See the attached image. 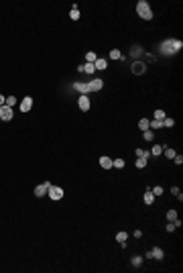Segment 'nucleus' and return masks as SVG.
<instances>
[{
  "label": "nucleus",
  "instance_id": "f257e3e1",
  "mask_svg": "<svg viewBox=\"0 0 183 273\" xmlns=\"http://www.w3.org/2000/svg\"><path fill=\"white\" fill-rule=\"evenodd\" d=\"M137 12H138V16L144 18V21H151L153 18V10H151V6H149L146 0H140L137 4Z\"/></svg>",
  "mask_w": 183,
  "mask_h": 273
},
{
  "label": "nucleus",
  "instance_id": "f03ea898",
  "mask_svg": "<svg viewBox=\"0 0 183 273\" xmlns=\"http://www.w3.org/2000/svg\"><path fill=\"white\" fill-rule=\"evenodd\" d=\"M181 47H183V43H181V41H175V39H169V41H165V43L161 45V49H163V51H165L167 55H173V53H175V51H179Z\"/></svg>",
  "mask_w": 183,
  "mask_h": 273
},
{
  "label": "nucleus",
  "instance_id": "7ed1b4c3",
  "mask_svg": "<svg viewBox=\"0 0 183 273\" xmlns=\"http://www.w3.org/2000/svg\"><path fill=\"white\" fill-rule=\"evenodd\" d=\"M49 198L55 200V202L61 200V198H63V190H61L59 185H51V187H49Z\"/></svg>",
  "mask_w": 183,
  "mask_h": 273
},
{
  "label": "nucleus",
  "instance_id": "20e7f679",
  "mask_svg": "<svg viewBox=\"0 0 183 273\" xmlns=\"http://www.w3.org/2000/svg\"><path fill=\"white\" fill-rule=\"evenodd\" d=\"M0 120H12V108L10 106H0Z\"/></svg>",
  "mask_w": 183,
  "mask_h": 273
},
{
  "label": "nucleus",
  "instance_id": "39448f33",
  "mask_svg": "<svg viewBox=\"0 0 183 273\" xmlns=\"http://www.w3.org/2000/svg\"><path fill=\"white\" fill-rule=\"evenodd\" d=\"M49 187H51V183H49V182H43V183H39V185L35 187V196H37V198L45 196L47 192H49Z\"/></svg>",
  "mask_w": 183,
  "mask_h": 273
},
{
  "label": "nucleus",
  "instance_id": "423d86ee",
  "mask_svg": "<svg viewBox=\"0 0 183 273\" xmlns=\"http://www.w3.org/2000/svg\"><path fill=\"white\" fill-rule=\"evenodd\" d=\"M77 106H80V110H90V98L88 96H80V100H77Z\"/></svg>",
  "mask_w": 183,
  "mask_h": 273
},
{
  "label": "nucleus",
  "instance_id": "0eeeda50",
  "mask_svg": "<svg viewBox=\"0 0 183 273\" xmlns=\"http://www.w3.org/2000/svg\"><path fill=\"white\" fill-rule=\"evenodd\" d=\"M31 108H33V98H29V96H27V98L20 102V110H23V112H29Z\"/></svg>",
  "mask_w": 183,
  "mask_h": 273
},
{
  "label": "nucleus",
  "instance_id": "6e6552de",
  "mask_svg": "<svg viewBox=\"0 0 183 273\" xmlns=\"http://www.w3.org/2000/svg\"><path fill=\"white\" fill-rule=\"evenodd\" d=\"M102 86H104V82H102V80H94V82H90V84H88L90 92H98V90H102Z\"/></svg>",
  "mask_w": 183,
  "mask_h": 273
},
{
  "label": "nucleus",
  "instance_id": "1a4fd4ad",
  "mask_svg": "<svg viewBox=\"0 0 183 273\" xmlns=\"http://www.w3.org/2000/svg\"><path fill=\"white\" fill-rule=\"evenodd\" d=\"M100 165L104 169H112V159L110 157H100Z\"/></svg>",
  "mask_w": 183,
  "mask_h": 273
},
{
  "label": "nucleus",
  "instance_id": "9d476101",
  "mask_svg": "<svg viewBox=\"0 0 183 273\" xmlns=\"http://www.w3.org/2000/svg\"><path fill=\"white\" fill-rule=\"evenodd\" d=\"M73 88H75V90L80 92V94H82V96H86V94H88V92H90V88H88V84H75V86H73Z\"/></svg>",
  "mask_w": 183,
  "mask_h": 273
},
{
  "label": "nucleus",
  "instance_id": "9b49d317",
  "mask_svg": "<svg viewBox=\"0 0 183 273\" xmlns=\"http://www.w3.org/2000/svg\"><path fill=\"white\" fill-rule=\"evenodd\" d=\"M82 71L84 74H94L96 71V65L94 63H86V65H82Z\"/></svg>",
  "mask_w": 183,
  "mask_h": 273
},
{
  "label": "nucleus",
  "instance_id": "f8f14e48",
  "mask_svg": "<svg viewBox=\"0 0 183 273\" xmlns=\"http://www.w3.org/2000/svg\"><path fill=\"white\" fill-rule=\"evenodd\" d=\"M94 65H96V69H106L108 61H106V59H96V61H94Z\"/></svg>",
  "mask_w": 183,
  "mask_h": 273
},
{
  "label": "nucleus",
  "instance_id": "ddd939ff",
  "mask_svg": "<svg viewBox=\"0 0 183 273\" xmlns=\"http://www.w3.org/2000/svg\"><path fill=\"white\" fill-rule=\"evenodd\" d=\"M149 129H163V120H149Z\"/></svg>",
  "mask_w": 183,
  "mask_h": 273
},
{
  "label": "nucleus",
  "instance_id": "4468645a",
  "mask_svg": "<svg viewBox=\"0 0 183 273\" xmlns=\"http://www.w3.org/2000/svg\"><path fill=\"white\" fill-rule=\"evenodd\" d=\"M144 202H146V204H153V202H155V194H153L151 190L144 192Z\"/></svg>",
  "mask_w": 183,
  "mask_h": 273
},
{
  "label": "nucleus",
  "instance_id": "2eb2a0df",
  "mask_svg": "<svg viewBox=\"0 0 183 273\" xmlns=\"http://www.w3.org/2000/svg\"><path fill=\"white\" fill-rule=\"evenodd\" d=\"M96 59H98V55H96L94 51H88V53H86V63H94Z\"/></svg>",
  "mask_w": 183,
  "mask_h": 273
},
{
  "label": "nucleus",
  "instance_id": "dca6fc26",
  "mask_svg": "<svg viewBox=\"0 0 183 273\" xmlns=\"http://www.w3.org/2000/svg\"><path fill=\"white\" fill-rule=\"evenodd\" d=\"M126 238H128V232H124V230H120V232L116 234V240H118V243H126Z\"/></svg>",
  "mask_w": 183,
  "mask_h": 273
},
{
  "label": "nucleus",
  "instance_id": "f3484780",
  "mask_svg": "<svg viewBox=\"0 0 183 273\" xmlns=\"http://www.w3.org/2000/svg\"><path fill=\"white\" fill-rule=\"evenodd\" d=\"M69 16H71L73 21H77V18H80V8H77V6H73V8H71V12H69Z\"/></svg>",
  "mask_w": 183,
  "mask_h": 273
},
{
  "label": "nucleus",
  "instance_id": "a211bd4d",
  "mask_svg": "<svg viewBox=\"0 0 183 273\" xmlns=\"http://www.w3.org/2000/svg\"><path fill=\"white\" fill-rule=\"evenodd\" d=\"M138 129H140V131H149V120H146V118L138 120Z\"/></svg>",
  "mask_w": 183,
  "mask_h": 273
},
{
  "label": "nucleus",
  "instance_id": "6ab92c4d",
  "mask_svg": "<svg viewBox=\"0 0 183 273\" xmlns=\"http://www.w3.org/2000/svg\"><path fill=\"white\" fill-rule=\"evenodd\" d=\"M112 167L122 169V167H124V159H114V161H112Z\"/></svg>",
  "mask_w": 183,
  "mask_h": 273
},
{
  "label": "nucleus",
  "instance_id": "aec40b11",
  "mask_svg": "<svg viewBox=\"0 0 183 273\" xmlns=\"http://www.w3.org/2000/svg\"><path fill=\"white\" fill-rule=\"evenodd\" d=\"M153 257H155V259H163V249L155 247V249H153Z\"/></svg>",
  "mask_w": 183,
  "mask_h": 273
},
{
  "label": "nucleus",
  "instance_id": "412c9836",
  "mask_svg": "<svg viewBox=\"0 0 183 273\" xmlns=\"http://www.w3.org/2000/svg\"><path fill=\"white\" fill-rule=\"evenodd\" d=\"M134 153H137V157H144V159H149V155H151V153H149V151H144V149H137Z\"/></svg>",
  "mask_w": 183,
  "mask_h": 273
},
{
  "label": "nucleus",
  "instance_id": "4be33fe9",
  "mask_svg": "<svg viewBox=\"0 0 183 273\" xmlns=\"http://www.w3.org/2000/svg\"><path fill=\"white\" fill-rule=\"evenodd\" d=\"M161 153H163V145H155L151 151V155H161Z\"/></svg>",
  "mask_w": 183,
  "mask_h": 273
},
{
  "label": "nucleus",
  "instance_id": "5701e85b",
  "mask_svg": "<svg viewBox=\"0 0 183 273\" xmlns=\"http://www.w3.org/2000/svg\"><path fill=\"white\" fill-rule=\"evenodd\" d=\"M137 167H138V169L146 167V159H144V157H138V159H137Z\"/></svg>",
  "mask_w": 183,
  "mask_h": 273
},
{
  "label": "nucleus",
  "instance_id": "b1692460",
  "mask_svg": "<svg viewBox=\"0 0 183 273\" xmlns=\"http://www.w3.org/2000/svg\"><path fill=\"white\" fill-rule=\"evenodd\" d=\"M120 57H122V55H120L118 49H112V51H110V59H120Z\"/></svg>",
  "mask_w": 183,
  "mask_h": 273
},
{
  "label": "nucleus",
  "instance_id": "393cba45",
  "mask_svg": "<svg viewBox=\"0 0 183 273\" xmlns=\"http://www.w3.org/2000/svg\"><path fill=\"white\" fill-rule=\"evenodd\" d=\"M4 104H6V106H10V108H12V106H14V104H16V98H14V96H8V98H6V102H4Z\"/></svg>",
  "mask_w": 183,
  "mask_h": 273
},
{
  "label": "nucleus",
  "instance_id": "a878e982",
  "mask_svg": "<svg viewBox=\"0 0 183 273\" xmlns=\"http://www.w3.org/2000/svg\"><path fill=\"white\" fill-rule=\"evenodd\" d=\"M175 155H177V153H175L173 149H169V147H165V157H169V159H173Z\"/></svg>",
  "mask_w": 183,
  "mask_h": 273
},
{
  "label": "nucleus",
  "instance_id": "bb28decb",
  "mask_svg": "<svg viewBox=\"0 0 183 273\" xmlns=\"http://www.w3.org/2000/svg\"><path fill=\"white\" fill-rule=\"evenodd\" d=\"M142 139H146V141H153L155 139V135H153V131L149 129V131H144V135H142Z\"/></svg>",
  "mask_w": 183,
  "mask_h": 273
},
{
  "label": "nucleus",
  "instance_id": "cd10ccee",
  "mask_svg": "<svg viewBox=\"0 0 183 273\" xmlns=\"http://www.w3.org/2000/svg\"><path fill=\"white\" fill-rule=\"evenodd\" d=\"M151 192H153L155 196H163V187H161V185H155V187H153Z\"/></svg>",
  "mask_w": 183,
  "mask_h": 273
},
{
  "label": "nucleus",
  "instance_id": "c85d7f7f",
  "mask_svg": "<svg viewBox=\"0 0 183 273\" xmlns=\"http://www.w3.org/2000/svg\"><path fill=\"white\" fill-rule=\"evenodd\" d=\"M167 218H169V222H173V220L177 218V212H175V210H169V212H167Z\"/></svg>",
  "mask_w": 183,
  "mask_h": 273
},
{
  "label": "nucleus",
  "instance_id": "c756f323",
  "mask_svg": "<svg viewBox=\"0 0 183 273\" xmlns=\"http://www.w3.org/2000/svg\"><path fill=\"white\" fill-rule=\"evenodd\" d=\"M155 118H157V120H163V118H167V116H165L163 110H157V112H155Z\"/></svg>",
  "mask_w": 183,
  "mask_h": 273
},
{
  "label": "nucleus",
  "instance_id": "7c9ffc66",
  "mask_svg": "<svg viewBox=\"0 0 183 273\" xmlns=\"http://www.w3.org/2000/svg\"><path fill=\"white\" fill-rule=\"evenodd\" d=\"M173 124H175L173 118H163V127H173Z\"/></svg>",
  "mask_w": 183,
  "mask_h": 273
},
{
  "label": "nucleus",
  "instance_id": "2f4dec72",
  "mask_svg": "<svg viewBox=\"0 0 183 273\" xmlns=\"http://www.w3.org/2000/svg\"><path fill=\"white\" fill-rule=\"evenodd\" d=\"M142 69H144L142 63H137V65H134V74H142Z\"/></svg>",
  "mask_w": 183,
  "mask_h": 273
},
{
  "label": "nucleus",
  "instance_id": "473e14b6",
  "mask_svg": "<svg viewBox=\"0 0 183 273\" xmlns=\"http://www.w3.org/2000/svg\"><path fill=\"white\" fill-rule=\"evenodd\" d=\"M140 263H142V257H134V259H132V265H134V267H138Z\"/></svg>",
  "mask_w": 183,
  "mask_h": 273
},
{
  "label": "nucleus",
  "instance_id": "72a5a7b5",
  "mask_svg": "<svg viewBox=\"0 0 183 273\" xmlns=\"http://www.w3.org/2000/svg\"><path fill=\"white\" fill-rule=\"evenodd\" d=\"M173 159H175V163H177V165H181V163H183V155H175Z\"/></svg>",
  "mask_w": 183,
  "mask_h": 273
},
{
  "label": "nucleus",
  "instance_id": "f704fd0d",
  "mask_svg": "<svg viewBox=\"0 0 183 273\" xmlns=\"http://www.w3.org/2000/svg\"><path fill=\"white\" fill-rule=\"evenodd\" d=\"M171 194H173V196H179L181 192H179V187H177V185H173V187H171Z\"/></svg>",
  "mask_w": 183,
  "mask_h": 273
},
{
  "label": "nucleus",
  "instance_id": "c9c22d12",
  "mask_svg": "<svg viewBox=\"0 0 183 273\" xmlns=\"http://www.w3.org/2000/svg\"><path fill=\"white\" fill-rule=\"evenodd\" d=\"M175 224H173V222H169V224H167V232H173V230H175Z\"/></svg>",
  "mask_w": 183,
  "mask_h": 273
},
{
  "label": "nucleus",
  "instance_id": "e433bc0d",
  "mask_svg": "<svg viewBox=\"0 0 183 273\" xmlns=\"http://www.w3.org/2000/svg\"><path fill=\"white\" fill-rule=\"evenodd\" d=\"M4 102H6V98H4V96L0 94V106H4Z\"/></svg>",
  "mask_w": 183,
  "mask_h": 273
}]
</instances>
